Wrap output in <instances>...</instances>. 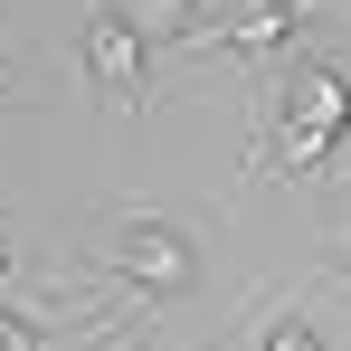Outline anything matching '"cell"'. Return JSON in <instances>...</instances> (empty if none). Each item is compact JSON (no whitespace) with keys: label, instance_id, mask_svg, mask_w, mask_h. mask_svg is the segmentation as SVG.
Wrapping results in <instances>:
<instances>
[{"label":"cell","instance_id":"obj_5","mask_svg":"<svg viewBox=\"0 0 351 351\" xmlns=\"http://www.w3.org/2000/svg\"><path fill=\"white\" fill-rule=\"evenodd\" d=\"M123 29L152 48V38H190L199 29V0H123Z\"/></svg>","mask_w":351,"mask_h":351},{"label":"cell","instance_id":"obj_6","mask_svg":"<svg viewBox=\"0 0 351 351\" xmlns=\"http://www.w3.org/2000/svg\"><path fill=\"white\" fill-rule=\"evenodd\" d=\"M256 351H323V332H313L304 313H276V323H266V342H256Z\"/></svg>","mask_w":351,"mask_h":351},{"label":"cell","instance_id":"obj_8","mask_svg":"<svg viewBox=\"0 0 351 351\" xmlns=\"http://www.w3.org/2000/svg\"><path fill=\"white\" fill-rule=\"evenodd\" d=\"M342 276H351V228H342Z\"/></svg>","mask_w":351,"mask_h":351},{"label":"cell","instance_id":"obj_2","mask_svg":"<svg viewBox=\"0 0 351 351\" xmlns=\"http://www.w3.org/2000/svg\"><path fill=\"white\" fill-rule=\"evenodd\" d=\"M95 266H114V276H133V285H152V294H190V285H199V256H190V237H180V228H162V219H143V209L105 219V247H95Z\"/></svg>","mask_w":351,"mask_h":351},{"label":"cell","instance_id":"obj_9","mask_svg":"<svg viewBox=\"0 0 351 351\" xmlns=\"http://www.w3.org/2000/svg\"><path fill=\"white\" fill-rule=\"evenodd\" d=\"M0 276H10V247H0Z\"/></svg>","mask_w":351,"mask_h":351},{"label":"cell","instance_id":"obj_7","mask_svg":"<svg viewBox=\"0 0 351 351\" xmlns=\"http://www.w3.org/2000/svg\"><path fill=\"white\" fill-rule=\"evenodd\" d=\"M0 351H48V332H38V323H19V313L0 304Z\"/></svg>","mask_w":351,"mask_h":351},{"label":"cell","instance_id":"obj_1","mask_svg":"<svg viewBox=\"0 0 351 351\" xmlns=\"http://www.w3.org/2000/svg\"><path fill=\"white\" fill-rule=\"evenodd\" d=\"M351 133V76L342 66H294L276 95V162L285 171H323Z\"/></svg>","mask_w":351,"mask_h":351},{"label":"cell","instance_id":"obj_4","mask_svg":"<svg viewBox=\"0 0 351 351\" xmlns=\"http://www.w3.org/2000/svg\"><path fill=\"white\" fill-rule=\"evenodd\" d=\"M304 29V0H247V10H228L219 29H190V38H209V48H237V58H266L276 38H294Z\"/></svg>","mask_w":351,"mask_h":351},{"label":"cell","instance_id":"obj_3","mask_svg":"<svg viewBox=\"0 0 351 351\" xmlns=\"http://www.w3.org/2000/svg\"><path fill=\"white\" fill-rule=\"evenodd\" d=\"M86 66H95V86L114 95L123 114L143 105V38L123 29V10L105 0V10H86Z\"/></svg>","mask_w":351,"mask_h":351}]
</instances>
